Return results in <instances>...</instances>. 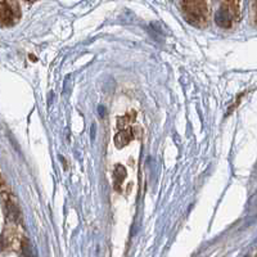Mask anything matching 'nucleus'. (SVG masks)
<instances>
[{"label": "nucleus", "instance_id": "f257e3e1", "mask_svg": "<svg viewBox=\"0 0 257 257\" xmlns=\"http://www.w3.org/2000/svg\"><path fill=\"white\" fill-rule=\"evenodd\" d=\"M187 18L192 23L205 22L206 20V5L205 0H184L183 3Z\"/></svg>", "mask_w": 257, "mask_h": 257}, {"label": "nucleus", "instance_id": "f03ea898", "mask_svg": "<svg viewBox=\"0 0 257 257\" xmlns=\"http://www.w3.org/2000/svg\"><path fill=\"white\" fill-rule=\"evenodd\" d=\"M233 11H232L229 7H221L215 16L216 23L219 24L220 27H230L232 20H233Z\"/></svg>", "mask_w": 257, "mask_h": 257}, {"label": "nucleus", "instance_id": "7ed1b4c3", "mask_svg": "<svg viewBox=\"0 0 257 257\" xmlns=\"http://www.w3.org/2000/svg\"><path fill=\"white\" fill-rule=\"evenodd\" d=\"M13 21V9L5 1H0V23L8 24Z\"/></svg>", "mask_w": 257, "mask_h": 257}, {"label": "nucleus", "instance_id": "20e7f679", "mask_svg": "<svg viewBox=\"0 0 257 257\" xmlns=\"http://www.w3.org/2000/svg\"><path fill=\"white\" fill-rule=\"evenodd\" d=\"M132 138H134V135H132L131 130H121L115 136V144L118 148H122V147L128 146Z\"/></svg>", "mask_w": 257, "mask_h": 257}, {"label": "nucleus", "instance_id": "39448f33", "mask_svg": "<svg viewBox=\"0 0 257 257\" xmlns=\"http://www.w3.org/2000/svg\"><path fill=\"white\" fill-rule=\"evenodd\" d=\"M125 176H126L125 167L121 166V165L116 166V169H115V188L120 189V185L122 184V181H124Z\"/></svg>", "mask_w": 257, "mask_h": 257}, {"label": "nucleus", "instance_id": "423d86ee", "mask_svg": "<svg viewBox=\"0 0 257 257\" xmlns=\"http://www.w3.org/2000/svg\"><path fill=\"white\" fill-rule=\"evenodd\" d=\"M98 112H99V116H101V117H103V116L106 115L105 107H103V106H99V107H98Z\"/></svg>", "mask_w": 257, "mask_h": 257}, {"label": "nucleus", "instance_id": "0eeeda50", "mask_svg": "<svg viewBox=\"0 0 257 257\" xmlns=\"http://www.w3.org/2000/svg\"><path fill=\"white\" fill-rule=\"evenodd\" d=\"M256 14H257V4H256Z\"/></svg>", "mask_w": 257, "mask_h": 257}, {"label": "nucleus", "instance_id": "6e6552de", "mask_svg": "<svg viewBox=\"0 0 257 257\" xmlns=\"http://www.w3.org/2000/svg\"><path fill=\"white\" fill-rule=\"evenodd\" d=\"M30 1H34V0H30Z\"/></svg>", "mask_w": 257, "mask_h": 257}]
</instances>
